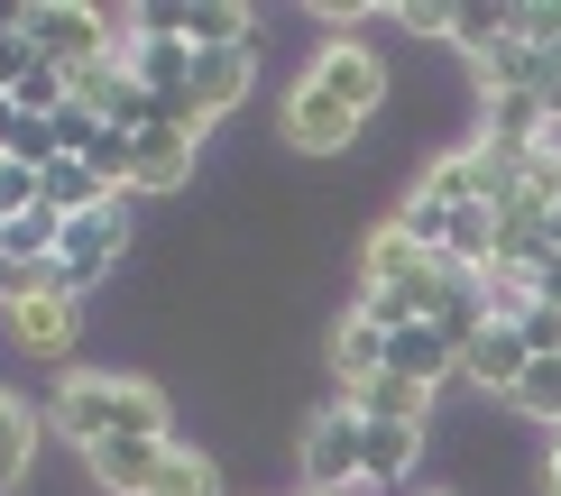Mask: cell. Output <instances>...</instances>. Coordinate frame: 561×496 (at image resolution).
Masks as SVG:
<instances>
[{
    "mask_svg": "<svg viewBox=\"0 0 561 496\" xmlns=\"http://www.w3.org/2000/svg\"><path fill=\"white\" fill-rule=\"evenodd\" d=\"M378 102H387V65L368 56L359 37H332L313 65H304V83L286 92V138L304 157H341Z\"/></svg>",
    "mask_w": 561,
    "mask_h": 496,
    "instance_id": "cell-1",
    "label": "cell"
},
{
    "mask_svg": "<svg viewBox=\"0 0 561 496\" xmlns=\"http://www.w3.org/2000/svg\"><path fill=\"white\" fill-rule=\"evenodd\" d=\"M56 423L75 451H102V441H175V414L148 377H111V368H75L56 387Z\"/></svg>",
    "mask_w": 561,
    "mask_h": 496,
    "instance_id": "cell-2",
    "label": "cell"
},
{
    "mask_svg": "<svg viewBox=\"0 0 561 496\" xmlns=\"http://www.w3.org/2000/svg\"><path fill=\"white\" fill-rule=\"evenodd\" d=\"M28 46L46 65H65V74H92V65H121L129 37L111 10H83V0H46V10H28Z\"/></svg>",
    "mask_w": 561,
    "mask_h": 496,
    "instance_id": "cell-3",
    "label": "cell"
},
{
    "mask_svg": "<svg viewBox=\"0 0 561 496\" xmlns=\"http://www.w3.org/2000/svg\"><path fill=\"white\" fill-rule=\"evenodd\" d=\"M304 478H313V496H359L368 487V423L341 395L304 423Z\"/></svg>",
    "mask_w": 561,
    "mask_h": 496,
    "instance_id": "cell-4",
    "label": "cell"
},
{
    "mask_svg": "<svg viewBox=\"0 0 561 496\" xmlns=\"http://www.w3.org/2000/svg\"><path fill=\"white\" fill-rule=\"evenodd\" d=\"M121 240H129V211H121V203H102V211H75V221H65V249H56V267H65V295H75V303H83V286H102V276H111Z\"/></svg>",
    "mask_w": 561,
    "mask_h": 496,
    "instance_id": "cell-5",
    "label": "cell"
},
{
    "mask_svg": "<svg viewBox=\"0 0 561 496\" xmlns=\"http://www.w3.org/2000/svg\"><path fill=\"white\" fill-rule=\"evenodd\" d=\"M240 92H249V46H230V56H194L184 92H167V120L203 129V120H221V111H240Z\"/></svg>",
    "mask_w": 561,
    "mask_h": 496,
    "instance_id": "cell-6",
    "label": "cell"
},
{
    "mask_svg": "<svg viewBox=\"0 0 561 496\" xmlns=\"http://www.w3.org/2000/svg\"><path fill=\"white\" fill-rule=\"evenodd\" d=\"M10 331H19V349H37V359H65L75 349V295H56V286H37V276H10Z\"/></svg>",
    "mask_w": 561,
    "mask_h": 496,
    "instance_id": "cell-7",
    "label": "cell"
},
{
    "mask_svg": "<svg viewBox=\"0 0 561 496\" xmlns=\"http://www.w3.org/2000/svg\"><path fill=\"white\" fill-rule=\"evenodd\" d=\"M129 74L138 83H148L157 92V102H167V92H184V74H194V46H184L175 28H167V10H148V19H138V37H129Z\"/></svg>",
    "mask_w": 561,
    "mask_h": 496,
    "instance_id": "cell-8",
    "label": "cell"
},
{
    "mask_svg": "<svg viewBox=\"0 0 561 496\" xmlns=\"http://www.w3.org/2000/svg\"><path fill=\"white\" fill-rule=\"evenodd\" d=\"M534 368V349H525V331L516 322H488L470 349H460V377L470 387H488V395H516V377Z\"/></svg>",
    "mask_w": 561,
    "mask_h": 496,
    "instance_id": "cell-9",
    "label": "cell"
},
{
    "mask_svg": "<svg viewBox=\"0 0 561 496\" xmlns=\"http://www.w3.org/2000/svg\"><path fill=\"white\" fill-rule=\"evenodd\" d=\"M387 377H414V387H442V377H460V349L442 341L433 322H405V331H387Z\"/></svg>",
    "mask_w": 561,
    "mask_h": 496,
    "instance_id": "cell-10",
    "label": "cell"
},
{
    "mask_svg": "<svg viewBox=\"0 0 561 496\" xmlns=\"http://www.w3.org/2000/svg\"><path fill=\"white\" fill-rule=\"evenodd\" d=\"M194 138L203 129H184V120H157L138 138V194H175V184L194 175Z\"/></svg>",
    "mask_w": 561,
    "mask_h": 496,
    "instance_id": "cell-11",
    "label": "cell"
},
{
    "mask_svg": "<svg viewBox=\"0 0 561 496\" xmlns=\"http://www.w3.org/2000/svg\"><path fill=\"white\" fill-rule=\"evenodd\" d=\"M175 441H102V451H83L92 460V478H102L111 496H148L157 487V469H167Z\"/></svg>",
    "mask_w": 561,
    "mask_h": 496,
    "instance_id": "cell-12",
    "label": "cell"
},
{
    "mask_svg": "<svg viewBox=\"0 0 561 496\" xmlns=\"http://www.w3.org/2000/svg\"><path fill=\"white\" fill-rule=\"evenodd\" d=\"M167 28L194 46V56H230V46H249V10H230V0H194V10H167Z\"/></svg>",
    "mask_w": 561,
    "mask_h": 496,
    "instance_id": "cell-13",
    "label": "cell"
},
{
    "mask_svg": "<svg viewBox=\"0 0 561 496\" xmlns=\"http://www.w3.org/2000/svg\"><path fill=\"white\" fill-rule=\"evenodd\" d=\"M341 405L359 423H424L433 387H414V377H368V387H341Z\"/></svg>",
    "mask_w": 561,
    "mask_h": 496,
    "instance_id": "cell-14",
    "label": "cell"
},
{
    "mask_svg": "<svg viewBox=\"0 0 561 496\" xmlns=\"http://www.w3.org/2000/svg\"><path fill=\"white\" fill-rule=\"evenodd\" d=\"M332 368H341V387H368V377H387V331L368 322V313H350L332 331Z\"/></svg>",
    "mask_w": 561,
    "mask_h": 496,
    "instance_id": "cell-15",
    "label": "cell"
},
{
    "mask_svg": "<svg viewBox=\"0 0 561 496\" xmlns=\"http://www.w3.org/2000/svg\"><path fill=\"white\" fill-rule=\"evenodd\" d=\"M424 460V423H368V487H396Z\"/></svg>",
    "mask_w": 561,
    "mask_h": 496,
    "instance_id": "cell-16",
    "label": "cell"
},
{
    "mask_svg": "<svg viewBox=\"0 0 561 496\" xmlns=\"http://www.w3.org/2000/svg\"><path fill=\"white\" fill-rule=\"evenodd\" d=\"M28 460H37V414L19 395H0V496L28 478Z\"/></svg>",
    "mask_w": 561,
    "mask_h": 496,
    "instance_id": "cell-17",
    "label": "cell"
},
{
    "mask_svg": "<svg viewBox=\"0 0 561 496\" xmlns=\"http://www.w3.org/2000/svg\"><path fill=\"white\" fill-rule=\"evenodd\" d=\"M148 496H221L213 451H167V469H157V487H148Z\"/></svg>",
    "mask_w": 561,
    "mask_h": 496,
    "instance_id": "cell-18",
    "label": "cell"
},
{
    "mask_svg": "<svg viewBox=\"0 0 561 496\" xmlns=\"http://www.w3.org/2000/svg\"><path fill=\"white\" fill-rule=\"evenodd\" d=\"M516 414H534V423H552L561 432V359H534L525 377H516V395H506Z\"/></svg>",
    "mask_w": 561,
    "mask_h": 496,
    "instance_id": "cell-19",
    "label": "cell"
},
{
    "mask_svg": "<svg viewBox=\"0 0 561 496\" xmlns=\"http://www.w3.org/2000/svg\"><path fill=\"white\" fill-rule=\"evenodd\" d=\"M37 203H46V184H37L19 157H0V230H10V221H28Z\"/></svg>",
    "mask_w": 561,
    "mask_h": 496,
    "instance_id": "cell-20",
    "label": "cell"
},
{
    "mask_svg": "<svg viewBox=\"0 0 561 496\" xmlns=\"http://www.w3.org/2000/svg\"><path fill=\"white\" fill-rule=\"evenodd\" d=\"M516 331H525V349H534V359H561V313H552V303H525V313H516Z\"/></svg>",
    "mask_w": 561,
    "mask_h": 496,
    "instance_id": "cell-21",
    "label": "cell"
},
{
    "mask_svg": "<svg viewBox=\"0 0 561 496\" xmlns=\"http://www.w3.org/2000/svg\"><path fill=\"white\" fill-rule=\"evenodd\" d=\"M506 28H516L534 56H561V10H506Z\"/></svg>",
    "mask_w": 561,
    "mask_h": 496,
    "instance_id": "cell-22",
    "label": "cell"
},
{
    "mask_svg": "<svg viewBox=\"0 0 561 496\" xmlns=\"http://www.w3.org/2000/svg\"><path fill=\"white\" fill-rule=\"evenodd\" d=\"M46 129H56V148H65V157H83V148H92V138H102V120H92V111H83V102H65V111H56V120H46Z\"/></svg>",
    "mask_w": 561,
    "mask_h": 496,
    "instance_id": "cell-23",
    "label": "cell"
},
{
    "mask_svg": "<svg viewBox=\"0 0 561 496\" xmlns=\"http://www.w3.org/2000/svg\"><path fill=\"white\" fill-rule=\"evenodd\" d=\"M19 165H28V175H46V165H56L65 148H56V129H46V120H19V148H10Z\"/></svg>",
    "mask_w": 561,
    "mask_h": 496,
    "instance_id": "cell-24",
    "label": "cell"
},
{
    "mask_svg": "<svg viewBox=\"0 0 561 496\" xmlns=\"http://www.w3.org/2000/svg\"><path fill=\"white\" fill-rule=\"evenodd\" d=\"M10 148H19V102L0 92V157H10Z\"/></svg>",
    "mask_w": 561,
    "mask_h": 496,
    "instance_id": "cell-25",
    "label": "cell"
},
{
    "mask_svg": "<svg viewBox=\"0 0 561 496\" xmlns=\"http://www.w3.org/2000/svg\"><path fill=\"white\" fill-rule=\"evenodd\" d=\"M543 487H561V432H552V478H543Z\"/></svg>",
    "mask_w": 561,
    "mask_h": 496,
    "instance_id": "cell-26",
    "label": "cell"
},
{
    "mask_svg": "<svg viewBox=\"0 0 561 496\" xmlns=\"http://www.w3.org/2000/svg\"><path fill=\"white\" fill-rule=\"evenodd\" d=\"M10 276H19V267H10V249H0V295H10Z\"/></svg>",
    "mask_w": 561,
    "mask_h": 496,
    "instance_id": "cell-27",
    "label": "cell"
},
{
    "mask_svg": "<svg viewBox=\"0 0 561 496\" xmlns=\"http://www.w3.org/2000/svg\"><path fill=\"white\" fill-rule=\"evenodd\" d=\"M552 211H561V194H552Z\"/></svg>",
    "mask_w": 561,
    "mask_h": 496,
    "instance_id": "cell-28",
    "label": "cell"
},
{
    "mask_svg": "<svg viewBox=\"0 0 561 496\" xmlns=\"http://www.w3.org/2000/svg\"><path fill=\"white\" fill-rule=\"evenodd\" d=\"M543 496H561V487H543Z\"/></svg>",
    "mask_w": 561,
    "mask_h": 496,
    "instance_id": "cell-29",
    "label": "cell"
}]
</instances>
